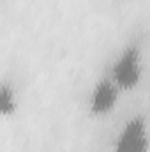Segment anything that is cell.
<instances>
[{"label":"cell","instance_id":"6da1fadb","mask_svg":"<svg viewBox=\"0 0 150 152\" xmlns=\"http://www.w3.org/2000/svg\"><path fill=\"white\" fill-rule=\"evenodd\" d=\"M141 76H143V62L140 48L136 44H129L113 60L110 78L120 88V92H129L140 85Z\"/></svg>","mask_w":150,"mask_h":152},{"label":"cell","instance_id":"7a4b0ae2","mask_svg":"<svg viewBox=\"0 0 150 152\" xmlns=\"http://www.w3.org/2000/svg\"><path fill=\"white\" fill-rule=\"evenodd\" d=\"M113 152H149V129L145 115L131 117L118 131Z\"/></svg>","mask_w":150,"mask_h":152},{"label":"cell","instance_id":"3957f363","mask_svg":"<svg viewBox=\"0 0 150 152\" xmlns=\"http://www.w3.org/2000/svg\"><path fill=\"white\" fill-rule=\"evenodd\" d=\"M120 97V88L111 81V78H101L90 90L88 112L92 117H106L117 108Z\"/></svg>","mask_w":150,"mask_h":152},{"label":"cell","instance_id":"277c9868","mask_svg":"<svg viewBox=\"0 0 150 152\" xmlns=\"http://www.w3.org/2000/svg\"><path fill=\"white\" fill-rule=\"evenodd\" d=\"M20 110V99L16 87L9 80L0 81V118H12Z\"/></svg>","mask_w":150,"mask_h":152}]
</instances>
